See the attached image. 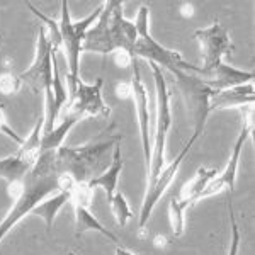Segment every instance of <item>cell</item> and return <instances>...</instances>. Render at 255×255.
Here are the masks:
<instances>
[{"instance_id":"cell-1","label":"cell","mask_w":255,"mask_h":255,"mask_svg":"<svg viewBox=\"0 0 255 255\" xmlns=\"http://www.w3.org/2000/svg\"><path fill=\"white\" fill-rule=\"evenodd\" d=\"M123 7L125 3L119 0H108L102 3L101 15L85 34L82 51L99 55L126 53L133 56L138 31L133 20H128L123 15Z\"/></svg>"},{"instance_id":"cell-2","label":"cell","mask_w":255,"mask_h":255,"mask_svg":"<svg viewBox=\"0 0 255 255\" xmlns=\"http://www.w3.org/2000/svg\"><path fill=\"white\" fill-rule=\"evenodd\" d=\"M123 141L119 133L101 136L82 146H61L56 151L60 174H67L77 184H89L109 167L114 146Z\"/></svg>"},{"instance_id":"cell-3","label":"cell","mask_w":255,"mask_h":255,"mask_svg":"<svg viewBox=\"0 0 255 255\" xmlns=\"http://www.w3.org/2000/svg\"><path fill=\"white\" fill-rule=\"evenodd\" d=\"M155 82V123H153V139H151V158L146 170V186L153 184L162 168L165 167V146L167 136L172 126V92L163 75V70L157 65L150 63Z\"/></svg>"},{"instance_id":"cell-4","label":"cell","mask_w":255,"mask_h":255,"mask_svg":"<svg viewBox=\"0 0 255 255\" xmlns=\"http://www.w3.org/2000/svg\"><path fill=\"white\" fill-rule=\"evenodd\" d=\"M102 10V5L94 9L89 15H85L80 20H73L70 15L68 2H61V17L58 20L60 26V36H61V49L65 51V60H67V80H68V101L75 94L77 84L80 80V55L82 46H84L85 34L94 22L99 19Z\"/></svg>"},{"instance_id":"cell-5","label":"cell","mask_w":255,"mask_h":255,"mask_svg":"<svg viewBox=\"0 0 255 255\" xmlns=\"http://www.w3.org/2000/svg\"><path fill=\"white\" fill-rule=\"evenodd\" d=\"M134 27L138 31V39L133 49L134 58H143L148 63H153L163 70V72H174V70H182V72L197 73L199 67L191 65L184 60V56L175 49H168L158 41H155L150 34V9L146 5H141L136 14V19L133 20Z\"/></svg>"},{"instance_id":"cell-6","label":"cell","mask_w":255,"mask_h":255,"mask_svg":"<svg viewBox=\"0 0 255 255\" xmlns=\"http://www.w3.org/2000/svg\"><path fill=\"white\" fill-rule=\"evenodd\" d=\"M174 77V85L179 90V96L186 106L187 116L191 119L192 133L201 136L206 128V121L211 114L209 111V99H211L215 90L209 89L204 80L199 75L192 72H182V70H174L170 72Z\"/></svg>"},{"instance_id":"cell-7","label":"cell","mask_w":255,"mask_h":255,"mask_svg":"<svg viewBox=\"0 0 255 255\" xmlns=\"http://www.w3.org/2000/svg\"><path fill=\"white\" fill-rule=\"evenodd\" d=\"M53 51L46 31L41 27L38 31V39H36V53L31 67L26 72L20 73L22 85H27L34 94H44V116H48L53 109V94H51V80H53Z\"/></svg>"},{"instance_id":"cell-8","label":"cell","mask_w":255,"mask_h":255,"mask_svg":"<svg viewBox=\"0 0 255 255\" xmlns=\"http://www.w3.org/2000/svg\"><path fill=\"white\" fill-rule=\"evenodd\" d=\"M199 139L197 134L192 133L191 139L184 145V148L180 150V153L177 155V158L172 160L168 165H165L162 168V172L158 174L157 179L153 180V184L146 186L145 191V197H143V203H141V209H139V218H138V230H139V237L145 235V230H146V223L150 221V216L153 213V209L157 208L158 201L162 199V196L165 194V191L170 187V184L174 182V179L179 174V168L182 165V162L186 160L187 153L192 150L194 143Z\"/></svg>"},{"instance_id":"cell-9","label":"cell","mask_w":255,"mask_h":255,"mask_svg":"<svg viewBox=\"0 0 255 255\" xmlns=\"http://www.w3.org/2000/svg\"><path fill=\"white\" fill-rule=\"evenodd\" d=\"M242 113H244V125H242L240 133H238L235 143H233V146H232V153H230L228 163H226V167L220 172V175H215V179L208 184V187L204 189L203 194H201V199L215 196L218 192H232L233 189H235L242 150H244L247 139L250 138V134H252V131H254V108L252 106L245 108V109H242Z\"/></svg>"},{"instance_id":"cell-10","label":"cell","mask_w":255,"mask_h":255,"mask_svg":"<svg viewBox=\"0 0 255 255\" xmlns=\"http://www.w3.org/2000/svg\"><path fill=\"white\" fill-rule=\"evenodd\" d=\"M131 99L134 102V111H136V121L139 128V139H141L143 148V157H145V168L148 170L151 158V128H153V119H151L150 111V97H148V90L141 80V72H139V65L134 60L131 63Z\"/></svg>"},{"instance_id":"cell-11","label":"cell","mask_w":255,"mask_h":255,"mask_svg":"<svg viewBox=\"0 0 255 255\" xmlns=\"http://www.w3.org/2000/svg\"><path fill=\"white\" fill-rule=\"evenodd\" d=\"M194 38L199 43L203 70H211L223 63V58L230 56L235 49L228 29L221 22H213L209 27L194 31Z\"/></svg>"},{"instance_id":"cell-12","label":"cell","mask_w":255,"mask_h":255,"mask_svg":"<svg viewBox=\"0 0 255 255\" xmlns=\"http://www.w3.org/2000/svg\"><path fill=\"white\" fill-rule=\"evenodd\" d=\"M102 85H104L102 77H99L94 84H85L84 80H79L75 94L70 97L67 109L77 113L82 119L109 118L111 108L102 97Z\"/></svg>"},{"instance_id":"cell-13","label":"cell","mask_w":255,"mask_h":255,"mask_svg":"<svg viewBox=\"0 0 255 255\" xmlns=\"http://www.w3.org/2000/svg\"><path fill=\"white\" fill-rule=\"evenodd\" d=\"M196 75H199L201 79L204 80V84H206L209 89L215 90V92L237 87V85H242V84H249V82H254L255 79L254 72L235 68V67H232V65H226L225 61L211 70H203L199 67V72H197Z\"/></svg>"},{"instance_id":"cell-14","label":"cell","mask_w":255,"mask_h":255,"mask_svg":"<svg viewBox=\"0 0 255 255\" xmlns=\"http://www.w3.org/2000/svg\"><path fill=\"white\" fill-rule=\"evenodd\" d=\"M255 96H254V82L249 84H242L232 89L218 90L213 92L209 99V111H225V109H245L254 106Z\"/></svg>"},{"instance_id":"cell-15","label":"cell","mask_w":255,"mask_h":255,"mask_svg":"<svg viewBox=\"0 0 255 255\" xmlns=\"http://www.w3.org/2000/svg\"><path fill=\"white\" fill-rule=\"evenodd\" d=\"M123 167H125V162H123L121 143H118V145L114 146L113 158H111L109 167L106 168L101 175L94 177L89 182V186L92 187L94 191H96V189H102V191L106 192V196L111 197L118 191V182H119V177H121Z\"/></svg>"},{"instance_id":"cell-16","label":"cell","mask_w":255,"mask_h":255,"mask_svg":"<svg viewBox=\"0 0 255 255\" xmlns=\"http://www.w3.org/2000/svg\"><path fill=\"white\" fill-rule=\"evenodd\" d=\"M79 121H82L79 114L67 109V113L63 114V118H61L58 125H55V128L51 131H48V133H43V138H41V153L58 151L63 146L65 138L68 136V133Z\"/></svg>"},{"instance_id":"cell-17","label":"cell","mask_w":255,"mask_h":255,"mask_svg":"<svg viewBox=\"0 0 255 255\" xmlns=\"http://www.w3.org/2000/svg\"><path fill=\"white\" fill-rule=\"evenodd\" d=\"M73 213H75V237L80 238L82 235H85L87 232H97L102 237H106L108 240H111L113 244L118 245L119 238L118 235H114L109 228H106L104 225L99 221V218L90 211V208L85 206H73Z\"/></svg>"},{"instance_id":"cell-18","label":"cell","mask_w":255,"mask_h":255,"mask_svg":"<svg viewBox=\"0 0 255 255\" xmlns=\"http://www.w3.org/2000/svg\"><path fill=\"white\" fill-rule=\"evenodd\" d=\"M32 167L34 165L29 160L24 158L19 151H15V153L9 155V157L0 158V179L5 180L7 186L22 182Z\"/></svg>"},{"instance_id":"cell-19","label":"cell","mask_w":255,"mask_h":255,"mask_svg":"<svg viewBox=\"0 0 255 255\" xmlns=\"http://www.w3.org/2000/svg\"><path fill=\"white\" fill-rule=\"evenodd\" d=\"M67 203H70V194L65 191H58V192H55V194L48 196L46 199H43L39 204H36V206L32 208L31 215L39 216L41 220L44 221V225H46L48 232H51L56 216H58V213L63 209V206Z\"/></svg>"},{"instance_id":"cell-20","label":"cell","mask_w":255,"mask_h":255,"mask_svg":"<svg viewBox=\"0 0 255 255\" xmlns=\"http://www.w3.org/2000/svg\"><path fill=\"white\" fill-rule=\"evenodd\" d=\"M218 172L215 168H206V167H201L197 168V172L194 174L191 180H187L186 184L182 186L180 189V194H179V199L186 201L189 203V206H192V204H196L197 201L201 199V194H203V191L208 187V184L211 182L213 179H215V175Z\"/></svg>"},{"instance_id":"cell-21","label":"cell","mask_w":255,"mask_h":255,"mask_svg":"<svg viewBox=\"0 0 255 255\" xmlns=\"http://www.w3.org/2000/svg\"><path fill=\"white\" fill-rule=\"evenodd\" d=\"M43 128H44V116H39L38 121H36L34 128H32V131L29 133V136L24 138L22 145H20L19 150H17L24 158L29 160L32 165L38 162V158L41 155V138H43Z\"/></svg>"},{"instance_id":"cell-22","label":"cell","mask_w":255,"mask_h":255,"mask_svg":"<svg viewBox=\"0 0 255 255\" xmlns=\"http://www.w3.org/2000/svg\"><path fill=\"white\" fill-rule=\"evenodd\" d=\"M191 208L189 203L179 199V197H172L168 203V221H170L172 237L180 238L186 230V211Z\"/></svg>"},{"instance_id":"cell-23","label":"cell","mask_w":255,"mask_h":255,"mask_svg":"<svg viewBox=\"0 0 255 255\" xmlns=\"http://www.w3.org/2000/svg\"><path fill=\"white\" fill-rule=\"evenodd\" d=\"M108 203H109L111 213H113L116 223L121 226V228H125V226L129 223L134 216L133 209H131L129 203H128V199L119 191H116L113 196L108 197Z\"/></svg>"},{"instance_id":"cell-24","label":"cell","mask_w":255,"mask_h":255,"mask_svg":"<svg viewBox=\"0 0 255 255\" xmlns=\"http://www.w3.org/2000/svg\"><path fill=\"white\" fill-rule=\"evenodd\" d=\"M228 215H230V247H228V255H238L240 254V228H238L235 213H233L232 203H228Z\"/></svg>"},{"instance_id":"cell-25","label":"cell","mask_w":255,"mask_h":255,"mask_svg":"<svg viewBox=\"0 0 255 255\" xmlns=\"http://www.w3.org/2000/svg\"><path fill=\"white\" fill-rule=\"evenodd\" d=\"M20 87H22V80H20V77L15 75L14 72L0 73V94H3V96H12V94L19 92Z\"/></svg>"},{"instance_id":"cell-26","label":"cell","mask_w":255,"mask_h":255,"mask_svg":"<svg viewBox=\"0 0 255 255\" xmlns=\"http://www.w3.org/2000/svg\"><path fill=\"white\" fill-rule=\"evenodd\" d=\"M0 133L5 134L7 138L12 139V141L15 143V145H22L24 138L20 136V134L15 133V129L9 125V121H7V116H5V111H3V108L0 106Z\"/></svg>"},{"instance_id":"cell-27","label":"cell","mask_w":255,"mask_h":255,"mask_svg":"<svg viewBox=\"0 0 255 255\" xmlns=\"http://www.w3.org/2000/svg\"><path fill=\"white\" fill-rule=\"evenodd\" d=\"M116 96L119 99H128L131 97V84H118L116 85Z\"/></svg>"},{"instance_id":"cell-28","label":"cell","mask_w":255,"mask_h":255,"mask_svg":"<svg viewBox=\"0 0 255 255\" xmlns=\"http://www.w3.org/2000/svg\"><path fill=\"white\" fill-rule=\"evenodd\" d=\"M153 245L158 247V249H163V247L168 245V238L163 237V235H157V237L153 238Z\"/></svg>"},{"instance_id":"cell-29","label":"cell","mask_w":255,"mask_h":255,"mask_svg":"<svg viewBox=\"0 0 255 255\" xmlns=\"http://www.w3.org/2000/svg\"><path fill=\"white\" fill-rule=\"evenodd\" d=\"M114 255H138V254L131 252V250L125 249V247H121V245H116V250H114Z\"/></svg>"}]
</instances>
